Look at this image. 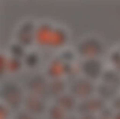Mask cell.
Masks as SVG:
<instances>
[{
  "instance_id": "obj_29",
  "label": "cell",
  "mask_w": 120,
  "mask_h": 119,
  "mask_svg": "<svg viewBox=\"0 0 120 119\" xmlns=\"http://www.w3.org/2000/svg\"><path fill=\"white\" fill-rule=\"evenodd\" d=\"M65 119H78V118L77 117H75V116H67V117Z\"/></svg>"
},
{
  "instance_id": "obj_5",
  "label": "cell",
  "mask_w": 120,
  "mask_h": 119,
  "mask_svg": "<svg viewBox=\"0 0 120 119\" xmlns=\"http://www.w3.org/2000/svg\"><path fill=\"white\" fill-rule=\"evenodd\" d=\"M79 69L84 77L92 81L101 78L104 72L102 61L98 58L84 59L79 65Z\"/></svg>"
},
{
  "instance_id": "obj_2",
  "label": "cell",
  "mask_w": 120,
  "mask_h": 119,
  "mask_svg": "<svg viewBox=\"0 0 120 119\" xmlns=\"http://www.w3.org/2000/svg\"><path fill=\"white\" fill-rule=\"evenodd\" d=\"M77 52L84 59L98 58L103 54L104 46L101 41L95 37L82 40L77 45Z\"/></svg>"
},
{
  "instance_id": "obj_20",
  "label": "cell",
  "mask_w": 120,
  "mask_h": 119,
  "mask_svg": "<svg viewBox=\"0 0 120 119\" xmlns=\"http://www.w3.org/2000/svg\"><path fill=\"white\" fill-rule=\"evenodd\" d=\"M109 61L113 65V69L120 73V49H116L111 52L109 55Z\"/></svg>"
},
{
  "instance_id": "obj_23",
  "label": "cell",
  "mask_w": 120,
  "mask_h": 119,
  "mask_svg": "<svg viewBox=\"0 0 120 119\" xmlns=\"http://www.w3.org/2000/svg\"><path fill=\"white\" fill-rule=\"evenodd\" d=\"M10 112H9V107L6 104L1 103L0 106V119H8Z\"/></svg>"
},
{
  "instance_id": "obj_14",
  "label": "cell",
  "mask_w": 120,
  "mask_h": 119,
  "mask_svg": "<svg viewBox=\"0 0 120 119\" xmlns=\"http://www.w3.org/2000/svg\"><path fill=\"white\" fill-rule=\"evenodd\" d=\"M96 92L98 94V97L101 98L105 101L113 100L117 96L118 89L109 85V84L101 82L96 86Z\"/></svg>"
},
{
  "instance_id": "obj_24",
  "label": "cell",
  "mask_w": 120,
  "mask_h": 119,
  "mask_svg": "<svg viewBox=\"0 0 120 119\" xmlns=\"http://www.w3.org/2000/svg\"><path fill=\"white\" fill-rule=\"evenodd\" d=\"M15 119H35L33 115L27 112L26 111H21L16 115Z\"/></svg>"
},
{
  "instance_id": "obj_13",
  "label": "cell",
  "mask_w": 120,
  "mask_h": 119,
  "mask_svg": "<svg viewBox=\"0 0 120 119\" xmlns=\"http://www.w3.org/2000/svg\"><path fill=\"white\" fill-rule=\"evenodd\" d=\"M49 95L54 98L65 94L67 89V82L63 79H52L49 82Z\"/></svg>"
},
{
  "instance_id": "obj_16",
  "label": "cell",
  "mask_w": 120,
  "mask_h": 119,
  "mask_svg": "<svg viewBox=\"0 0 120 119\" xmlns=\"http://www.w3.org/2000/svg\"><path fill=\"white\" fill-rule=\"evenodd\" d=\"M23 65V61L21 59H17L12 56L8 57L5 72L8 74H17L19 71H21Z\"/></svg>"
},
{
  "instance_id": "obj_26",
  "label": "cell",
  "mask_w": 120,
  "mask_h": 119,
  "mask_svg": "<svg viewBox=\"0 0 120 119\" xmlns=\"http://www.w3.org/2000/svg\"><path fill=\"white\" fill-rule=\"evenodd\" d=\"M0 59H1V74H5V69H6V63H7V60H8V56L4 55V53L1 54V56H0Z\"/></svg>"
},
{
  "instance_id": "obj_15",
  "label": "cell",
  "mask_w": 120,
  "mask_h": 119,
  "mask_svg": "<svg viewBox=\"0 0 120 119\" xmlns=\"http://www.w3.org/2000/svg\"><path fill=\"white\" fill-rule=\"evenodd\" d=\"M102 82L118 89L120 86V73L115 69L109 68L104 70L101 76Z\"/></svg>"
},
{
  "instance_id": "obj_17",
  "label": "cell",
  "mask_w": 120,
  "mask_h": 119,
  "mask_svg": "<svg viewBox=\"0 0 120 119\" xmlns=\"http://www.w3.org/2000/svg\"><path fill=\"white\" fill-rule=\"evenodd\" d=\"M23 63L28 69H35L40 64V56L37 52L30 51L26 53L23 60Z\"/></svg>"
},
{
  "instance_id": "obj_25",
  "label": "cell",
  "mask_w": 120,
  "mask_h": 119,
  "mask_svg": "<svg viewBox=\"0 0 120 119\" xmlns=\"http://www.w3.org/2000/svg\"><path fill=\"white\" fill-rule=\"evenodd\" d=\"M111 107L116 112H120V95H117L112 100Z\"/></svg>"
},
{
  "instance_id": "obj_4",
  "label": "cell",
  "mask_w": 120,
  "mask_h": 119,
  "mask_svg": "<svg viewBox=\"0 0 120 119\" xmlns=\"http://www.w3.org/2000/svg\"><path fill=\"white\" fill-rule=\"evenodd\" d=\"M48 86L49 82L46 80V78L40 74L31 75L26 82V87L29 94H34L44 99L49 97Z\"/></svg>"
},
{
  "instance_id": "obj_9",
  "label": "cell",
  "mask_w": 120,
  "mask_h": 119,
  "mask_svg": "<svg viewBox=\"0 0 120 119\" xmlns=\"http://www.w3.org/2000/svg\"><path fill=\"white\" fill-rule=\"evenodd\" d=\"M69 64L71 63H67L64 61L60 56L52 59L45 70L47 78L50 79V80L62 79L63 76H66L67 74Z\"/></svg>"
},
{
  "instance_id": "obj_10",
  "label": "cell",
  "mask_w": 120,
  "mask_h": 119,
  "mask_svg": "<svg viewBox=\"0 0 120 119\" xmlns=\"http://www.w3.org/2000/svg\"><path fill=\"white\" fill-rule=\"evenodd\" d=\"M53 28L54 27L47 22H43L36 27L35 43L42 47H49Z\"/></svg>"
},
{
  "instance_id": "obj_1",
  "label": "cell",
  "mask_w": 120,
  "mask_h": 119,
  "mask_svg": "<svg viewBox=\"0 0 120 119\" xmlns=\"http://www.w3.org/2000/svg\"><path fill=\"white\" fill-rule=\"evenodd\" d=\"M1 98L4 104L12 109H18L23 103L24 95L16 82L7 81L1 87Z\"/></svg>"
},
{
  "instance_id": "obj_6",
  "label": "cell",
  "mask_w": 120,
  "mask_h": 119,
  "mask_svg": "<svg viewBox=\"0 0 120 119\" xmlns=\"http://www.w3.org/2000/svg\"><path fill=\"white\" fill-rule=\"evenodd\" d=\"M105 106V101L100 97H90L80 100L77 106V112L81 115L83 114H95L101 112Z\"/></svg>"
},
{
  "instance_id": "obj_8",
  "label": "cell",
  "mask_w": 120,
  "mask_h": 119,
  "mask_svg": "<svg viewBox=\"0 0 120 119\" xmlns=\"http://www.w3.org/2000/svg\"><path fill=\"white\" fill-rule=\"evenodd\" d=\"M22 105L25 111L33 116L42 115L46 111V103L45 99L29 93L24 95Z\"/></svg>"
},
{
  "instance_id": "obj_19",
  "label": "cell",
  "mask_w": 120,
  "mask_h": 119,
  "mask_svg": "<svg viewBox=\"0 0 120 119\" xmlns=\"http://www.w3.org/2000/svg\"><path fill=\"white\" fill-rule=\"evenodd\" d=\"M9 52L11 54V56L15 57L17 59H24L25 55H26L25 50V47L21 45L18 42H14L12 43L9 46Z\"/></svg>"
},
{
  "instance_id": "obj_28",
  "label": "cell",
  "mask_w": 120,
  "mask_h": 119,
  "mask_svg": "<svg viewBox=\"0 0 120 119\" xmlns=\"http://www.w3.org/2000/svg\"><path fill=\"white\" fill-rule=\"evenodd\" d=\"M113 119H120V112H114Z\"/></svg>"
},
{
  "instance_id": "obj_12",
  "label": "cell",
  "mask_w": 120,
  "mask_h": 119,
  "mask_svg": "<svg viewBox=\"0 0 120 119\" xmlns=\"http://www.w3.org/2000/svg\"><path fill=\"white\" fill-rule=\"evenodd\" d=\"M54 103L58 104L68 112H72L77 108L78 103L77 101V98L72 94H71L70 93H65L60 95L59 97L54 98Z\"/></svg>"
},
{
  "instance_id": "obj_21",
  "label": "cell",
  "mask_w": 120,
  "mask_h": 119,
  "mask_svg": "<svg viewBox=\"0 0 120 119\" xmlns=\"http://www.w3.org/2000/svg\"><path fill=\"white\" fill-rule=\"evenodd\" d=\"M113 109L109 107H105L101 112H99V115L97 116V119H113L114 112Z\"/></svg>"
},
{
  "instance_id": "obj_27",
  "label": "cell",
  "mask_w": 120,
  "mask_h": 119,
  "mask_svg": "<svg viewBox=\"0 0 120 119\" xmlns=\"http://www.w3.org/2000/svg\"><path fill=\"white\" fill-rule=\"evenodd\" d=\"M78 119H97V116L95 114H83Z\"/></svg>"
},
{
  "instance_id": "obj_3",
  "label": "cell",
  "mask_w": 120,
  "mask_h": 119,
  "mask_svg": "<svg viewBox=\"0 0 120 119\" xmlns=\"http://www.w3.org/2000/svg\"><path fill=\"white\" fill-rule=\"evenodd\" d=\"M69 92L77 99L83 100L92 97L94 93L96 92V86L93 81L86 77L77 78L71 83Z\"/></svg>"
},
{
  "instance_id": "obj_7",
  "label": "cell",
  "mask_w": 120,
  "mask_h": 119,
  "mask_svg": "<svg viewBox=\"0 0 120 119\" xmlns=\"http://www.w3.org/2000/svg\"><path fill=\"white\" fill-rule=\"evenodd\" d=\"M35 31L36 27L30 21H26L17 29V41L24 47H29L35 42Z\"/></svg>"
},
{
  "instance_id": "obj_22",
  "label": "cell",
  "mask_w": 120,
  "mask_h": 119,
  "mask_svg": "<svg viewBox=\"0 0 120 119\" xmlns=\"http://www.w3.org/2000/svg\"><path fill=\"white\" fill-rule=\"evenodd\" d=\"M62 60L64 61L67 63H72V61H73L74 59V53L72 52L71 50H66L65 51H64L62 53V55H59Z\"/></svg>"
},
{
  "instance_id": "obj_18",
  "label": "cell",
  "mask_w": 120,
  "mask_h": 119,
  "mask_svg": "<svg viewBox=\"0 0 120 119\" xmlns=\"http://www.w3.org/2000/svg\"><path fill=\"white\" fill-rule=\"evenodd\" d=\"M47 112L49 119H65L67 117V112L56 103L51 104Z\"/></svg>"
},
{
  "instance_id": "obj_11",
  "label": "cell",
  "mask_w": 120,
  "mask_h": 119,
  "mask_svg": "<svg viewBox=\"0 0 120 119\" xmlns=\"http://www.w3.org/2000/svg\"><path fill=\"white\" fill-rule=\"evenodd\" d=\"M68 41V34L63 27H54L50 41L49 47L53 49H58L63 47L67 44Z\"/></svg>"
}]
</instances>
